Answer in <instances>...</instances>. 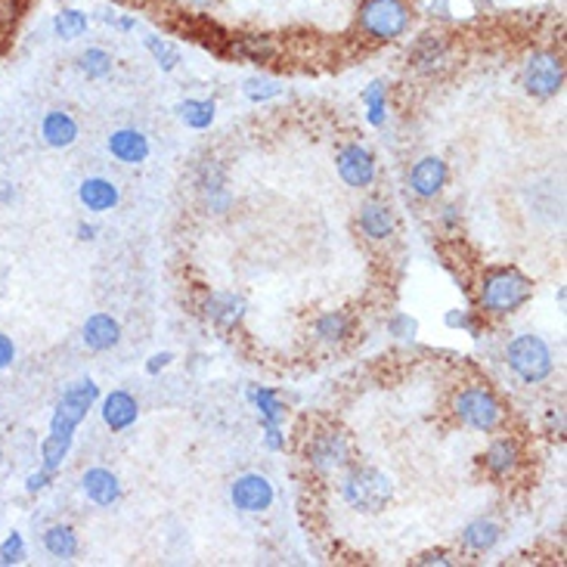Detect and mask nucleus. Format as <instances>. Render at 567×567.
Masks as SVG:
<instances>
[{
	"mask_svg": "<svg viewBox=\"0 0 567 567\" xmlns=\"http://www.w3.org/2000/svg\"><path fill=\"white\" fill-rule=\"evenodd\" d=\"M100 400V384L93 379H78L60 394L53 403V415H50V431L41 441V465L60 475L65 460L72 456L78 429L84 425V419L93 413Z\"/></svg>",
	"mask_w": 567,
	"mask_h": 567,
	"instance_id": "f257e3e1",
	"label": "nucleus"
},
{
	"mask_svg": "<svg viewBox=\"0 0 567 567\" xmlns=\"http://www.w3.org/2000/svg\"><path fill=\"white\" fill-rule=\"evenodd\" d=\"M534 289V279L518 267H487L475 282V310L484 320H506L530 305Z\"/></svg>",
	"mask_w": 567,
	"mask_h": 567,
	"instance_id": "f03ea898",
	"label": "nucleus"
},
{
	"mask_svg": "<svg viewBox=\"0 0 567 567\" xmlns=\"http://www.w3.org/2000/svg\"><path fill=\"white\" fill-rule=\"evenodd\" d=\"M450 413L462 429L496 434L508 425V406L487 382H462L450 398Z\"/></svg>",
	"mask_w": 567,
	"mask_h": 567,
	"instance_id": "7ed1b4c3",
	"label": "nucleus"
},
{
	"mask_svg": "<svg viewBox=\"0 0 567 567\" xmlns=\"http://www.w3.org/2000/svg\"><path fill=\"white\" fill-rule=\"evenodd\" d=\"M338 496L357 515H379L394 499V481L375 465L353 462L338 475Z\"/></svg>",
	"mask_w": 567,
	"mask_h": 567,
	"instance_id": "20e7f679",
	"label": "nucleus"
},
{
	"mask_svg": "<svg viewBox=\"0 0 567 567\" xmlns=\"http://www.w3.org/2000/svg\"><path fill=\"white\" fill-rule=\"evenodd\" d=\"M301 462L317 481L338 477L348 465H353V444L348 431L329 425V422L307 431L305 441H301Z\"/></svg>",
	"mask_w": 567,
	"mask_h": 567,
	"instance_id": "39448f33",
	"label": "nucleus"
},
{
	"mask_svg": "<svg viewBox=\"0 0 567 567\" xmlns=\"http://www.w3.org/2000/svg\"><path fill=\"white\" fill-rule=\"evenodd\" d=\"M413 29L410 0H363L357 10V31L369 44H394Z\"/></svg>",
	"mask_w": 567,
	"mask_h": 567,
	"instance_id": "423d86ee",
	"label": "nucleus"
},
{
	"mask_svg": "<svg viewBox=\"0 0 567 567\" xmlns=\"http://www.w3.org/2000/svg\"><path fill=\"white\" fill-rule=\"evenodd\" d=\"M508 372L527 388H539L555 375V353L546 338L534 336V332H522V336L508 338L506 351H503Z\"/></svg>",
	"mask_w": 567,
	"mask_h": 567,
	"instance_id": "0eeeda50",
	"label": "nucleus"
},
{
	"mask_svg": "<svg viewBox=\"0 0 567 567\" xmlns=\"http://www.w3.org/2000/svg\"><path fill=\"white\" fill-rule=\"evenodd\" d=\"M565 60L555 50H534L522 62V87L527 96H534L539 103L555 100L565 91Z\"/></svg>",
	"mask_w": 567,
	"mask_h": 567,
	"instance_id": "6e6552de",
	"label": "nucleus"
},
{
	"mask_svg": "<svg viewBox=\"0 0 567 567\" xmlns=\"http://www.w3.org/2000/svg\"><path fill=\"white\" fill-rule=\"evenodd\" d=\"M524 460H527V453H524L522 437L506 434V431H496L491 437V444L484 446V453L477 456L481 472L491 481H496V484H508V481H515V477L522 475Z\"/></svg>",
	"mask_w": 567,
	"mask_h": 567,
	"instance_id": "1a4fd4ad",
	"label": "nucleus"
},
{
	"mask_svg": "<svg viewBox=\"0 0 567 567\" xmlns=\"http://www.w3.org/2000/svg\"><path fill=\"white\" fill-rule=\"evenodd\" d=\"M196 189H199V199L208 215H230L233 202L236 199H233L230 174L224 168V162H217V158H202L199 165H196Z\"/></svg>",
	"mask_w": 567,
	"mask_h": 567,
	"instance_id": "9d476101",
	"label": "nucleus"
},
{
	"mask_svg": "<svg viewBox=\"0 0 567 567\" xmlns=\"http://www.w3.org/2000/svg\"><path fill=\"white\" fill-rule=\"evenodd\" d=\"M230 503L243 515H264L277 503V487L261 472H246L230 481Z\"/></svg>",
	"mask_w": 567,
	"mask_h": 567,
	"instance_id": "9b49d317",
	"label": "nucleus"
},
{
	"mask_svg": "<svg viewBox=\"0 0 567 567\" xmlns=\"http://www.w3.org/2000/svg\"><path fill=\"white\" fill-rule=\"evenodd\" d=\"M406 60H410V69H413L415 75H441L446 65H450V60H453V41H450V34H444V31H425V34H419L413 41Z\"/></svg>",
	"mask_w": 567,
	"mask_h": 567,
	"instance_id": "f8f14e48",
	"label": "nucleus"
},
{
	"mask_svg": "<svg viewBox=\"0 0 567 567\" xmlns=\"http://www.w3.org/2000/svg\"><path fill=\"white\" fill-rule=\"evenodd\" d=\"M336 171L351 189H369L379 181V162L363 143H344L336 153Z\"/></svg>",
	"mask_w": 567,
	"mask_h": 567,
	"instance_id": "ddd939ff",
	"label": "nucleus"
},
{
	"mask_svg": "<svg viewBox=\"0 0 567 567\" xmlns=\"http://www.w3.org/2000/svg\"><path fill=\"white\" fill-rule=\"evenodd\" d=\"M357 230L369 246H391L398 236V215L384 199H367L357 212Z\"/></svg>",
	"mask_w": 567,
	"mask_h": 567,
	"instance_id": "4468645a",
	"label": "nucleus"
},
{
	"mask_svg": "<svg viewBox=\"0 0 567 567\" xmlns=\"http://www.w3.org/2000/svg\"><path fill=\"white\" fill-rule=\"evenodd\" d=\"M410 181V193L419 202H437L444 196L446 184H450V165L441 155H422L413 162V168L406 174Z\"/></svg>",
	"mask_w": 567,
	"mask_h": 567,
	"instance_id": "2eb2a0df",
	"label": "nucleus"
},
{
	"mask_svg": "<svg viewBox=\"0 0 567 567\" xmlns=\"http://www.w3.org/2000/svg\"><path fill=\"white\" fill-rule=\"evenodd\" d=\"M202 317L212 322L215 329L220 332H236L243 320H246L248 305L243 295H236V291H208L205 298H202Z\"/></svg>",
	"mask_w": 567,
	"mask_h": 567,
	"instance_id": "dca6fc26",
	"label": "nucleus"
},
{
	"mask_svg": "<svg viewBox=\"0 0 567 567\" xmlns=\"http://www.w3.org/2000/svg\"><path fill=\"white\" fill-rule=\"evenodd\" d=\"M81 493L96 508H112L122 499V477L106 465H91L81 472Z\"/></svg>",
	"mask_w": 567,
	"mask_h": 567,
	"instance_id": "f3484780",
	"label": "nucleus"
},
{
	"mask_svg": "<svg viewBox=\"0 0 567 567\" xmlns=\"http://www.w3.org/2000/svg\"><path fill=\"white\" fill-rule=\"evenodd\" d=\"M96 403H100V419H103V425L112 434H122V431H131L137 425L140 403L131 391L115 388V391H109L106 398H100Z\"/></svg>",
	"mask_w": 567,
	"mask_h": 567,
	"instance_id": "a211bd4d",
	"label": "nucleus"
},
{
	"mask_svg": "<svg viewBox=\"0 0 567 567\" xmlns=\"http://www.w3.org/2000/svg\"><path fill=\"white\" fill-rule=\"evenodd\" d=\"M106 150L118 165L137 168V165H143V162L153 155V143H150V137H146L143 131H137V127H118V131L109 134Z\"/></svg>",
	"mask_w": 567,
	"mask_h": 567,
	"instance_id": "6ab92c4d",
	"label": "nucleus"
},
{
	"mask_svg": "<svg viewBox=\"0 0 567 567\" xmlns=\"http://www.w3.org/2000/svg\"><path fill=\"white\" fill-rule=\"evenodd\" d=\"M357 332V320L348 310H322L317 320L310 322V338L322 348H344Z\"/></svg>",
	"mask_w": 567,
	"mask_h": 567,
	"instance_id": "aec40b11",
	"label": "nucleus"
},
{
	"mask_svg": "<svg viewBox=\"0 0 567 567\" xmlns=\"http://www.w3.org/2000/svg\"><path fill=\"white\" fill-rule=\"evenodd\" d=\"M81 341L93 353L115 351L122 344V322L115 320L112 313H106V310H96L81 326Z\"/></svg>",
	"mask_w": 567,
	"mask_h": 567,
	"instance_id": "412c9836",
	"label": "nucleus"
},
{
	"mask_svg": "<svg viewBox=\"0 0 567 567\" xmlns=\"http://www.w3.org/2000/svg\"><path fill=\"white\" fill-rule=\"evenodd\" d=\"M78 202H81V208L87 212V215H109L112 208H118V202H122V189L115 181H109V177H84L81 184H78Z\"/></svg>",
	"mask_w": 567,
	"mask_h": 567,
	"instance_id": "4be33fe9",
	"label": "nucleus"
},
{
	"mask_svg": "<svg viewBox=\"0 0 567 567\" xmlns=\"http://www.w3.org/2000/svg\"><path fill=\"white\" fill-rule=\"evenodd\" d=\"M81 137V124L69 109H47L41 118V140L50 150H72Z\"/></svg>",
	"mask_w": 567,
	"mask_h": 567,
	"instance_id": "5701e85b",
	"label": "nucleus"
},
{
	"mask_svg": "<svg viewBox=\"0 0 567 567\" xmlns=\"http://www.w3.org/2000/svg\"><path fill=\"white\" fill-rule=\"evenodd\" d=\"M499 539H503V524L493 522V518H475V522L465 524L460 534L462 549L468 555L493 553L499 546Z\"/></svg>",
	"mask_w": 567,
	"mask_h": 567,
	"instance_id": "b1692460",
	"label": "nucleus"
},
{
	"mask_svg": "<svg viewBox=\"0 0 567 567\" xmlns=\"http://www.w3.org/2000/svg\"><path fill=\"white\" fill-rule=\"evenodd\" d=\"M246 400L255 406L261 425H286L289 406H286V400L279 398V391L267 388V384H251L246 391Z\"/></svg>",
	"mask_w": 567,
	"mask_h": 567,
	"instance_id": "393cba45",
	"label": "nucleus"
},
{
	"mask_svg": "<svg viewBox=\"0 0 567 567\" xmlns=\"http://www.w3.org/2000/svg\"><path fill=\"white\" fill-rule=\"evenodd\" d=\"M41 546L44 553L53 558V561H75L78 553H81V539H78V530L72 524H50L41 537Z\"/></svg>",
	"mask_w": 567,
	"mask_h": 567,
	"instance_id": "a878e982",
	"label": "nucleus"
},
{
	"mask_svg": "<svg viewBox=\"0 0 567 567\" xmlns=\"http://www.w3.org/2000/svg\"><path fill=\"white\" fill-rule=\"evenodd\" d=\"M233 56L243 62H251V65H267L279 56V47L274 38H264V34H239L233 38Z\"/></svg>",
	"mask_w": 567,
	"mask_h": 567,
	"instance_id": "bb28decb",
	"label": "nucleus"
},
{
	"mask_svg": "<svg viewBox=\"0 0 567 567\" xmlns=\"http://www.w3.org/2000/svg\"><path fill=\"white\" fill-rule=\"evenodd\" d=\"M360 103L367 109V122L372 127H384L388 118H391V84L384 81V78H375V81H369L363 93H360Z\"/></svg>",
	"mask_w": 567,
	"mask_h": 567,
	"instance_id": "cd10ccee",
	"label": "nucleus"
},
{
	"mask_svg": "<svg viewBox=\"0 0 567 567\" xmlns=\"http://www.w3.org/2000/svg\"><path fill=\"white\" fill-rule=\"evenodd\" d=\"M174 112H177V118H181L186 127H193V131H208L217 118V103L215 100H205V96H202V100L193 96V100H181Z\"/></svg>",
	"mask_w": 567,
	"mask_h": 567,
	"instance_id": "c85d7f7f",
	"label": "nucleus"
},
{
	"mask_svg": "<svg viewBox=\"0 0 567 567\" xmlns=\"http://www.w3.org/2000/svg\"><path fill=\"white\" fill-rule=\"evenodd\" d=\"M143 47H146V53L158 65V72H165V75L177 72V65L184 62V50L174 44V41H168V38H162V34H146Z\"/></svg>",
	"mask_w": 567,
	"mask_h": 567,
	"instance_id": "c756f323",
	"label": "nucleus"
},
{
	"mask_svg": "<svg viewBox=\"0 0 567 567\" xmlns=\"http://www.w3.org/2000/svg\"><path fill=\"white\" fill-rule=\"evenodd\" d=\"M75 65L87 81H106L112 75V69H115V60H112L106 47H87V50L78 53Z\"/></svg>",
	"mask_w": 567,
	"mask_h": 567,
	"instance_id": "7c9ffc66",
	"label": "nucleus"
},
{
	"mask_svg": "<svg viewBox=\"0 0 567 567\" xmlns=\"http://www.w3.org/2000/svg\"><path fill=\"white\" fill-rule=\"evenodd\" d=\"M87 29H91V16L78 7H62L60 13L53 16V34L60 41H78L87 34Z\"/></svg>",
	"mask_w": 567,
	"mask_h": 567,
	"instance_id": "2f4dec72",
	"label": "nucleus"
},
{
	"mask_svg": "<svg viewBox=\"0 0 567 567\" xmlns=\"http://www.w3.org/2000/svg\"><path fill=\"white\" fill-rule=\"evenodd\" d=\"M446 329H460V332H468L472 338H481L484 332V317L472 310V307H453L444 313Z\"/></svg>",
	"mask_w": 567,
	"mask_h": 567,
	"instance_id": "473e14b6",
	"label": "nucleus"
},
{
	"mask_svg": "<svg viewBox=\"0 0 567 567\" xmlns=\"http://www.w3.org/2000/svg\"><path fill=\"white\" fill-rule=\"evenodd\" d=\"M243 96H246L248 103H270V100L282 96V84L274 81V78L251 75L243 81Z\"/></svg>",
	"mask_w": 567,
	"mask_h": 567,
	"instance_id": "72a5a7b5",
	"label": "nucleus"
},
{
	"mask_svg": "<svg viewBox=\"0 0 567 567\" xmlns=\"http://www.w3.org/2000/svg\"><path fill=\"white\" fill-rule=\"evenodd\" d=\"M29 558V546H25V537L13 530V534H7L3 543H0V567H16L22 565Z\"/></svg>",
	"mask_w": 567,
	"mask_h": 567,
	"instance_id": "f704fd0d",
	"label": "nucleus"
},
{
	"mask_svg": "<svg viewBox=\"0 0 567 567\" xmlns=\"http://www.w3.org/2000/svg\"><path fill=\"white\" fill-rule=\"evenodd\" d=\"M384 329H388V336L391 338L410 341V344L419 338V320L410 317V313H403V310H394V313L388 317V322H384Z\"/></svg>",
	"mask_w": 567,
	"mask_h": 567,
	"instance_id": "c9c22d12",
	"label": "nucleus"
},
{
	"mask_svg": "<svg viewBox=\"0 0 567 567\" xmlns=\"http://www.w3.org/2000/svg\"><path fill=\"white\" fill-rule=\"evenodd\" d=\"M434 224H437V230L444 233V236H456L462 227V208L456 202H444V205H437V212H434Z\"/></svg>",
	"mask_w": 567,
	"mask_h": 567,
	"instance_id": "e433bc0d",
	"label": "nucleus"
},
{
	"mask_svg": "<svg viewBox=\"0 0 567 567\" xmlns=\"http://www.w3.org/2000/svg\"><path fill=\"white\" fill-rule=\"evenodd\" d=\"M53 481H56V472H50V468H38V472H31L29 477H25V493L29 496H41V493H47L50 487H53Z\"/></svg>",
	"mask_w": 567,
	"mask_h": 567,
	"instance_id": "4c0bfd02",
	"label": "nucleus"
},
{
	"mask_svg": "<svg viewBox=\"0 0 567 567\" xmlns=\"http://www.w3.org/2000/svg\"><path fill=\"white\" fill-rule=\"evenodd\" d=\"M415 565L419 567H456V555L450 553V549H429V553H422L415 558Z\"/></svg>",
	"mask_w": 567,
	"mask_h": 567,
	"instance_id": "58836bf2",
	"label": "nucleus"
},
{
	"mask_svg": "<svg viewBox=\"0 0 567 567\" xmlns=\"http://www.w3.org/2000/svg\"><path fill=\"white\" fill-rule=\"evenodd\" d=\"M261 431H264V446H267L270 453H286L289 437H286L282 425H261Z\"/></svg>",
	"mask_w": 567,
	"mask_h": 567,
	"instance_id": "ea45409f",
	"label": "nucleus"
},
{
	"mask_svg": "<svg viewBox=\"0 0 567 567\" xmlns=\"http://www.w3.org/2000/svg\"><path fill=\"white\" fill-rule=\"evenodd\" d=\"M100 19H103L106 25H112L115 31H124V34L137 29V19H134V16L118 13V10H103V13H100Z\"/></svg>",
	"mask_w": 567,
	"mask_h": 567,
	"instance_id": "a19ab883",
	"label": "nucleus"
},
{
	"mask_svg": "<svg viewBox=\"0 0 567 567\" xmlns=\"http://www.w3.org/2000/svg\"><path fill=\"white\" fill-rule=\"evenodd\" d=\"M16 363V341L7 332H0V372H7V369Z\"/></svg>",
	"mask_w": 567,
	"mask_h": 567,
	"instance_id": "79ce46f5",
	"label": "nucleus"
},
{
	"mask_svg": "<svg viewBox=\"0 0 567 567\" xmlns=\"http://www.w3.org/2000/svg\"><path fill=\"white\" fill-rule=\"evenodd\" d=\"M171 363H174V353H171V351L153 353V357L146 360V375H162V372H165Z\"/></svg>",
	"mask_w": 567,
	"mask_h": 567,
	"instance_id": "37998d69",
	"label": "nucleus"
},
{
	"mask_svg": "<svg viewBox=\"0 0 567 567\" xmlns=\"http://www.w3.org/2000/svg\"><path fill=\"white\" fill-rule=\"evenodd\" d=\"M19 199V189L10 181H0V208H10L13 202Z\"/></svg>",
	"mask_w": 567,
	"mask_h": 567,
	"instance_id": "c03bdc74",
	"label": "nucleus"
},
{
	"mask_svg": "<svg viewBox=\"0 0 567 567\" xmlns=\"http://www.w3.org/2000/svg\"><path fill=\"white\" fill-rule=\"evenodd\" d=\"M96 224H87V220H78V227H75V239L78 243H93L96 239Z\"/></svg>",
	"mask_w": 567,
	"mask_h": 567,
	"instance_id": "a18cd8bd",
	"label": "nucleus"
},
{
	"mask_svg": "<svg viewBox=\"0 0 567 567\" xmlns=\"http://www.w3.org/2000/svg\"><path fill=\"white\" fill-rule=\"evenodd\" d=\"M220 3H224V0H184V7L196 10V13H212Z\"/></svg>",
	"mask_w": 567,
	"mask_h": 567,
	"instance_id": "49530a36",
	"label": "nucleus"
},
{
	"mask_svg": "<svg viewBox=\"0 0 567 567\" xmlns=\"http://www.w3.org/2000/svg\"><path fill=\"white\" fill-rule=\"evenodd\" d=\"M431 16H437V19H450V10H453V3L450 0H431Z\"/></svg>",
	"mask_w": 567,
	"mask_h": 567,
	"instance_id": "de8ad7c7",
	"label": "nucleus"
},
{
	"mask_svg": "<svg viewBox=\"0 0 567 567\" xmlns=\"http://www.w3.org/2000/svg\"><path fill=\"white\" fill-rule=\"evenodd\" d=\"M0 468H3V446H0Z\"/></svg>",
	"mask_w": 567,
	"mask_h": 567,
	"instance_id": "09e8293b",
	"label": "nucleus"
},
{
	"mask_svg": "<svg viewBox=\"0 0 567 567\" xmlns=\"http://www.w3.org/2000/svg\"><path fill=\"white\" fill-rule=\"evenodd\" d=\"M134 3H150V0H134Z\"/></svg>",
	"mask_w": 567,
	"mask_h": 567,
	"instance_id": "8fccbe9b",
	"label": "nucleus"
}]
</instances>
